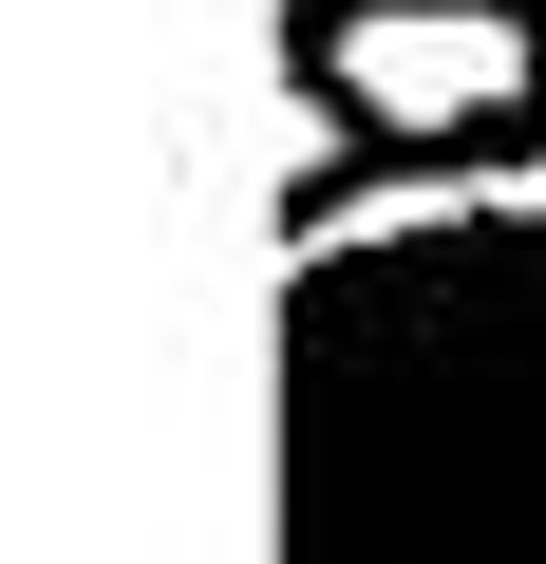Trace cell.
Here are the masks:
<instances>
[{
	"instance_id": "cell-1",
	"label": "cell",
	"mask_w": 546,
	"mask_h": 564,
	"mask_svg": "<svg viewBox=\"0 0 546 564\" xmlns=\"http://www.w3.org/2000/svg\"><path fill=\"white\" fill-rule=\"evenodd\" d=\"M283 564H546V151L283 207Z\"/></svg>"
},
{
	"instance_id": "cell-3",
	"label": "cell",
	"mask_w": 546,
	"mask_h": 564,
	"mask_svg": "<svg viewBox=\"0 0 546 564\" xmlns=\"http://www.w3.org/2000/svg\"><path fill=\"white\" fill-rule=\"evenodd\" d=\"M321 170H340V76H283V188L321 207Z\"/></svg>"
},
{
	"instance_id": "cell-2",
	"label": "cell",
	"mask_w": 546,
	"mask_h": 564,
	"mask_svg": "<svg viewBox=\"0 0 546 564\" xmlns=\"http://www.w3.org/2000/svg\"><path fill=\"white\" fill-rule=\"evenodd\" d=\"M302 76H340V113L396 151H471L546 95V20L527 0H358V20L302 39Z\"/></svg>"
},
{
	"instance_id": "cell-4",
	"label": "cell",
	"mask_w": 546,
	"mask_h": 564,
	"mask_svg": "<svg viewBox=\"0 0 546 564\" xmlns=\"http://www.w3.org/2000/svg\"><path fill=\"white\" fill-rule=\"evenodd\" d=\"M321 20H358V0H283V39H321ZM527 20H546V0H527Z\"/></svg>"
}]
</instances>
